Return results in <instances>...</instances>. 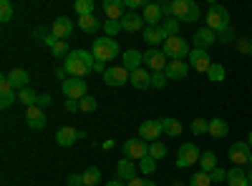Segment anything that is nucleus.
I'll list each match as a JSON object with an SVG mask.
<instances>
[{
	"label": "nucleus",
	"instance_id": "nucleus-1",
	"mask_svg": "<svg viewBox=\"0 0 252 186\" xmlns=\"http://www.w3.org/2000/svg\"><path fill=\"white\" fill-rule=\"evenodd\" d=\"M96 66V58L94 53L89 51H71V55L63 60V68L68 71L71 78H83V76H89Z\"/></svg>",
	"mask_w": 252,
	"mask_h": 186
},
{
	"label": "nucleus",
	"instance_id": "nucleus-2",
	"mask_svg": "<svg viewBox=\"0 0 252 186\" xmlns=\"http://www.w3.org/2000/svg\"><path fill=\"white\" fill-rule=\"evenodd\" d=\"M91 53H94L96 60H103V63H106V60H116V55H119V40H114L109 35L96 38L94 46H91Z\"/></svg>",
	"mask_w": 252,
	"mask_h": 186
},
{
	"label": "nucleus",
	"instance_id": "nucleus-3",
	"mask_svg": "<svg viewBox=\"0 0 252 186\" xmlns=\"http://www.w3.org/2000/svg\"><path fill=\"white\" fill-rule=\"evenodd\" d=\"M161 51L166 53V58L169 60H184L189 58V53H192V48H189V40H184L182 35H174V38H166Z\"/></svg>",
	"mask_w": 252,
	"mask_h": 186
},
{
	"label": "nucleus",
	"instance_id": "nucleus-4",
	"mask_svg": "<svg viewBox=\"0 0 252 186\" xmlns=\"http://www.w3.org/2000/svg\"><path fill=\"white\" fill-rule=\"evenodd\" d=\"M172 15L177 20H182V23H194V20H199V5L194 0H174Z\"/></svg>",
	"mask_w": 252,
	"mask_h": 186
},
{
	"label": "nucleus",
	"instance_id": "nucleus-5",
	"mask_svg": "<svg viewBox=\"0 0 252 186\" xmlns=\"http://www.w3.org/2000/svg\"><path fill=\"white\" fill-rule=\"evenodd\" d=\"M207 28L215 30L217 35L224 33L229 28V10L222 8V5H209V13H207Z\"/></svg>",
	"mask_w": 252,
	"mask_h": 186
},
{
	"label": "nucleus",
	"instance_id": "nucleus-6",
	"mask_svg": "<svg viewBox=\"0 0 252 186\" xmlns=\"http://www.w3.org/2000/svg\"><path fill=\"white\" fill-rule=\"evenodd\" d=\"M144 156H149V143H146L144 138H129L124 143V159L141 161Z\"/></svg>",
	"mask_w": 252,
	"mask_h": 186
},
{
	"label": "nucleus",
	"instance_id": "nucleus-7",
	"mask_svg": "<svg viewBox=\"0 0 252 186\" xmlns=\"http://www.w3.org/2000/svg\"><path fill=\"white\" fill-rule=\"evenodd\" d=\"M199 159H202V151L194 146V143H182L179 154H177V166L187 169V166H192V163H197Z\"/></svg>",
	"mask_w": 252,
	"mask_h": 186
},
{
	"label": "nucleus",
	"instance_id": "nucleus-8",
	"mask_svg": "<svg viewBox=\"0 0 252 186\" xmlns=\"http://www.w3.org/2000/svg\"><path fill=\"white\" fill-rule=\"evenodd\" d=\"M61 91H63V96H66L68 101H81V98L89 96L86 93V80L83 78H68L66 83L61 86Z\"/></svg>",
	"mask_w": 252,
	"mask_h": 186
},
{
	"label": "nucleus",
	"instance_id": "nucleus-9",
	"mask_svg": "<svg viewBox=\"0 0 252 186\" xmlns=\"http://www.w3.org/2000/svg\"><path fill=\"white\" fill-rule=\"evenodd\" d=\"M129 78H131V73L124 66H111V68H106V73H103V83H106L109 88H119L124 83H129Z\"/></svg>",
	"mask_w": 252,
	"mask_h": 186
},
{
	"label": "nucleus",
	"instance_id": "nucleus-10",
	"mask_svg": "<svg viewBox=\"0 0 252 186\" xmlns=\"http://www.w3.org/2000/svg\"><path fill=\"white\" fill-rule=\"evenodd\" d=\"M209 66H212L209 53L204 48H192V53H189V68H194L197 73H207Z\"/></svg>",
	"mask_w": 252,
	"mask_h": 186
},
{
	"label": "nucleus",
	"instance_id": "nucleus-11",
	"mask_svg": "<svg viewBox=\"0 0 252 186\" xmlns=\"http://www.w3.org/2000/svg\"><path fill=\"white\" fill-rule=\"evenodd\" d=\"M250 154H252V149H250L247 141H237V143H232V146H229V161H232L235 166L250 163Z\"/></svg>",
	"mask_w": 252,
	"mask_h": 186
},
{
	"label": "nucleus",
	"instance_id": "nucleus-12",
	"mask_svg": "<svg viewBox=\"0 0 252 186\" xmlns=\"http://www.w3.org/2000/svg\"><path fill=\"white\" fill-rule=\"evenodd\" d=\"M144 63L152 68V73H157V71H164V68H166L169 58H166V53H164V51L152 48V51H146V53H144Z\"/></svg>",
	"mask_w": 252,
	"mask_h": 186
},
{
	"label": "nucleus",
	"instance_id": "nucleus-13",
	"mask_svg": "<svg viewBox=\"0 0 252 186\" xmlns=\"http://www.w3.org/2000/svg\"><path fill=\"white\" fill-rule=\"evenodd\" d=\"M161 133H164L161 121H144L141 126H139V138H144L146 143L159 141V136H161Z\"/></svg>",
	"mask_w": 252,
	"mask_h": 186
},
{
	"label": "nucleus",
	"instance_id": "nucleus-14",
	"mask_svg": "<svg viewBox=\"0 0 252 186\" xmlns=\"http://www.w3.org/2000/svg\"><path fill=\"white\" fill-rule=\"evenodd\" d=\"M51 35H56L58 40H68L73 35V23L66 18V15H58L51 26Z\"/></svg>",
	"mask_w": 252,
	"mask_h": 186
},
{
	"label": "nucleus",
	"instance_id": "nucleus-15",
	"mask_svg": "<svg viewBox=\"0 0 252 186\" xmlns=\"http://www.w3.org/2000/svg\"><path fill=\"white\" fill-rule=\"evenodd\" d=\"M141 63H144V53L141 51H124L121 53V66L129 71V73H134V71H139L141 68Z\"/></svg>",
	"mask_w": 252,
	"mask_h": 186
},
{
	"label": "nucleus",
	"instance_id": "nucleus-16",
	"mask_svg": "<svg viewBox=\"0 0 252 186\" xmlns=\"http://www.w3.org/2000/svg\"><path fill=\"white\" fill-rule=\"evenodd\" d=\"M26 121H28V126L35 129V131L46 129V123H48V118H46V113H43V108H40V106L26 108Z\"/></svg>",
	"mask_w": 252,
	"mask_h": 186
},
{
	"label": "nucleus",
	"instance_id": "nucleus-17",
	"mask_svg": "<svg viewBox=\"0 0 252 186\" xmlns=\"http://www.w3.org/2000/svg\"><path fill=\"white\" fill-rule=\"evenodd\" d=\"M164 73H166L169 80H182L189 73V63H187V60H169L166 68H164Z\"/></svg>",
	"mask_w": 252,
	"mask_h": 186
},
{
	"label": "nucleus",
	"instance_id": "nucleus-18",
	"mask_svg": "<svg viewBox=\"0 0 252 186\" xmlns=\"http://www.w3.org/2000/svg\"><path fill=\"white\" fill-rule=\"evenodd\" d=\"M141 18H144L146 28H157V23H159V20L164 18V13H161L159 3H146V8H144ZM161 23H164V20H161Z\"/></svg>",
	"mask_w": 252,
	"mask_h": 186
},
{
	"label": "nucleus",
	"instance_id": "nucleus-19",
	"mask_svg": "<svg viewBox=\"0 0 252 186\" xmlns=\"http://www.w3.org/2000/svg\"><path fill=\"white\" fill-rule=\"evenodd\" d=\"M192 40H194V48H204V51H207L209 46H215V43H217V33H215V30H209V28L204 26V28H199V30L194 33Z\"/></svg>",
	"mask_w": 252,
	"mask_h": 186
},
{
	"label": "nucleus",
	"instance_id": "nucleus-20",
	"mask_svg": "<svg viewBox=\"0 0 252 186\" xmlns=\"http://www.w3.org/2000/svg\"><path fill=\"white\" fill-rule=\"evenodd\" d=\"M121 28L126 30V33H144V28H146V23H144V18L141 15H136V13H126L124 18H121Z\"/></svg>",
	"mask_w": 252,
	"mask_h": 186
},
{
	"label": "nucleus",
	"instance_id": "nucleus-21",
	"mask_svg": "<svg viewBox=\"0 0 252 186\" xmlns=\"http://www.w3.org/2000/svg\"><path fill=\"white\" fill-rule=\"evenodd\" d=\"M116 179H119V181H131V179H136V166H134L131 159H121V161L116 163Z\"/></svg>",
	"mask_w": 252,
	"mask_h": 186
},
{
	"label": "nucleus",
	"instance_id": "nucleus-22",
	"mask_svg": "<svg viewBox=\"0 0 252 186\" xmlns=\"http://www.w3.org/2000/svg\"><path fill=\"white\" fill-rule=\"evenodd\" d=\"M129 83H131L136 91H146V88H152V73H149V71H144V68H139V71H134V73H131Z\"/></svg>",
	"mask_w": 252,
	"mask_h": 186
},
{
	"label": "nucleus",
	"instance_id": "nucleus-23",
	"mask_svg": "<svg viewBox=\"0 0 252 186\" xmlns=\"http://www.w3.org/2000/svg\"><path fill=\"white\" fill-rule=\"evenodd\" d=\"M76 138H78V131L71 129V126H61V129L56 131V141H58V146H63V149L73 146Z\"/></svg>",
	"mask_w": 252,
	"mask_h": 186
},
{
	"label": "nucleus",
	"instance_id": "nucleus-24",
	"mask_svg": "<svg viewBox=\"0 0 252 186\" xmlns=\"http://www.w3.org/2000/svg\"><path fill=\"white\" fill-rule=\"evenodd\" d=\"M8 78H10V83L18 88V91H23V88H28V80H31V73L26 71V68H13L10 73H8Z\"/></svg>",
	"mask_w": 252,
	"mask_h": 186
},
{
	"label": "nucleus",
	"instance_id": "nucleus-25",
	"mask_svg": "<svg viewBox=\"0 0 252 186\" xmlns=\"http://www.w3.org/2000/svg\"><path fill=\"white\" fill-rule=\"evenodd\" d=\"M124 0H106V3H103V13L109 15V20H121L126 13H124Z\"/></svg>",
	"mask_w": 252,
	"mask_h": 186
},
{
	"label": "nucleus",
	"instance_id": "nucleus-26",
	"mask_svg": "<svg viewBox=\"0 0 252 186\" xmlns=\"http://www.w3.org/2000/svg\"><path fill=\"white\" fill-rule=\"evenodd\" d=\"M207 133L215 136V138H224L229 133V123L224 118H212V121H209V131Z\"/></svg>",
	"mask_w": 252,
	"mask_h": 186
},
{
	"label": "nucleus",
	"instance_id": "nucleus-27",
	"mask_svg": "<svg viewBox=\"0 0 252 186\" xmlns=\"http://www.w3.org/2000/svg\"><path fill=\"white\" fill-rule=\"evenodd\" d=\"M227 184L229 186H250V179H247V174L240 166H232L227 171Z\"/></svg>",
	"mask_w": 252,
	"mask_h": 186
},
{
	"label": "nucleus",
	"instance_id": "nucleus-28",
	"mask_svg": "<svg viewBox=\"0 0 252 186\" xmlns=\"http://www.w3.org/2000/svg\"><path fill=\"white\" fill-rule=\"evenodd\" d=\"M161 121V129H164V133L166 136H182V131H184V126L177 121V118H172V116H166V118H159Z\"/></svg>",
	"mask_w": 252,
	"mask_h": 186
},
{
	"label": "nucleus",
	"instance_id": "nucleus-29",
	"mask_svg": "<svg viewBox=\"0 0 252 186\" xmlns=\"http://www.w3.org/2000/svg\"><path fill=\"white\" fill-rule=\"evenodd\" d=\"M78 28L83 33H96L101 28V20L96 15H83V18H78Z\"/></svg>",
	"mask_w": 252,
	"mask_h": 186
},
{
	"label": "nucleus",
	"instance_id": "nucleus-30",
	"mask_svg": "<svg viewBox=\"0 0 252 186\" xmlns=\"http://www.w3.org/2000/svg\"><path fill=\"white\" fill-rule=\"evenodd\" d=\"M164 33H161V28L157 26V28H144V43H149V46H157V43H161L164 46Z\"/></svg>",
	"mask_w": 252,
	"mask_h": 186
},
{
	"label": "nucleus",
	"instance_id": "nucleus-31",
	"mask_svg": "<svg viewBox=\"0 0 252 186\" xmlns=\"http://www.w3.org/2000/svg\"><path fill=\"white\" fill-rule=\"evenodd\" d=\"M215 169H217V159H215V154H212V151H202V159H199V171L212 174Z\"/></svg>",
	"mask_w": 252,
	"mask_h": 186
},
{
	"label": "nucleus",
	"instance_id": "nucleus-32",
	"mask_svg": "<svg viewBox=\"0 0 252 186\" xmlns=\"http://www.w3.org/2000/svg\"><path fill=\"white\" fill-rule=\"evenodd\" d=\"M73 10H76L78 18H83V15H94L96 3H94V0H76V3H73Z\"/></svg>",
	"mask_w": 252,
	"mask_h": 186
},
{
	"label": "nucleus",
	"instance_id": "nucleus-33",
	"mask_svg": "<svg viewBox=\"0 0 252 186\" xmlns=\"http://www.w3.org/2000/svg\"><path fill=\"white\" fill-rule=\"evenodd\" d=\"M159 28H161L164 38H174V35H179V20L177 18H166Z\"/></svg>",
	"mask_w": 252,
	"mask_h": 186
},
{
	"label": "nucleus",
	"instance_id": "nucleus-34",
	"mask_svg": "<svg viewBox=\"0 0 252 186\" xmlns=\"http://www.w3.org/2000/svg\"><path fill=\"white\" fill-rule=\"evenodd\" d=\"M18 103H23L26 108H31V106H38V96H35V91H31V88L18 91Z\"/></svg>",
	"mask_w": 252,
	"mask_h": 186
},
{
	"label": "nucleus",
	"instance_id": "nucleus-35",
	"mask_svg": "<svg viewBox=\"0 0 252 186\" xmlns=\"http://www.w3.org/2000/svg\"><path fill=\"white\" fill-rule=\"evenodd\" d=\"M207 78L212 80V83H222V80L227 78V71H224V66H220V63H212V66H209V71H207Z\"/></svg>",
	"mask_w": 252,
	"mask_h": 186
},
{
	"label": "nucleus",
	"instance_id": "nucleus-36",
	"mask_svg": "<svg viewBox=\"0 0 252 186\" xmlns=\"http://www.w3.org/2000/svg\"><path fill=\"white\" fill-rule=\"evenodd\" d=\"M51 53H53L58 60H61V58L66 60V58L71 55V51H68V40H56V43H53V48H51Z\"/></svg>",
	"mask_w": 252,
	"mask_h": 186
},
{
	"label": "nucleus",
	"instance_id": "nucleus-37",
	"mask_svg": "<svg viewBox=\"0 0 252 186\" xmlns=\"http://www.w3.org/2000/svg\"><path fill=\"white\" fill-rule=\"evenodd\" d=\"M81 176H83V184H86V186H96V184L101 181V171H98L96 166L86 169V171H83Z\"/></svg>",
	"mask_w": 252,
	"mask_h": 186
},
{
	"label": "nucleus",
	"instance_id": "nucleus-38",
	"mask_svg": "<svg viewBox=\"0 0 252 186\" xmlns=\"http://www.w3.org/2000/svg\"><path fill=\"white\" fill-rule=\"evenodd\" d=\"M96 108H98V101L94 96H86V98L78 101V111H83V113H94Z\"/></svg>",
	"mask_w": 252,
	"mask_h": 186
},
{
	"label": "nucleus",
	"instance_id": "nucleus-39",
	"mask_svg": "<svg viewBox=\"0 0 252 186\" xmlns=\"http://www.w3.org/2000/svg\"><path fill=\"white\" fill-rule=\"evenodd\" d=\"M10 20H13V3L0 0V23H10Z\"/></svg>",
	"mask_w": 252,
	"mask_h": 186
},
{
	"label": "nucleus",
	"instance_id": "nucleus-40",
	"mask_svg": "<svg viewBox=\"0 0 252 186\" xmlns=\"http://www.w3.org/2000/svg\"><path fill=\"white\" fill-rule=\"evenodd\" d=\"M189 186H212V176L204 174V171H197L192 179H189Z\"/></svg>",
	"mask_w": 252,
	"mask_h": 186
},
{
	"label": "nucleus",
	"instance_id": "nucleus-41",
	"mask_svg": "<svg viewBox=\"0 0 252 186\" xmlns=\"http://www.w3.org/2000/svg\"><path fill=\"white\" fill-rule=\"evenodd\" d=\"M149 156H152L154 161L164 159V156H166V146H164L161 141H154V143H149Z\"/></svg>",
	"mask_w": 252,
	"mask_h": 186
},
{
	"label": "nucleus",
	"instance_id": "nucleus-42",
	"mask_svg": "<svg viewBox=\"0 0 252 186\" xmlns=\"http://www.w3.org/2000/svg\"><path fill=\"white\" fill-rule=\"evenodd\" d=\"M189 129H192V133H194V136H202V133H207V131H209V121H204V118H194Z\"/></svg>",
	"mask_w": 252,
	"mask_h": 186
},
{
	"label": "nucleus",
	"instance_id": "nucleus-43",
	"mask_svg": "<svg viewBox=\"0 0 252 186\" xmlns=\"http://www.w3.org/2000/svg\"><path fill=\"white\" fill-rule=\"evenodd\" d=\"M139 169H141V174H144V176H149V174L157 169V161H154L152 156H144V159L139 161Z\"/></svg>",
	"mask_w": 252,
	"mask_h": 186
},
{
	"label": "nucleus",
	"instance_id": "nucleus-44",
	"mask_svg": "<svg viewBox=\"0 0 252 186\" xmlns=\"http://www.w3.org/2000/svg\"><path fill=\"white\" fill-rule=\"evenodd\" d=\"M166 83H169V78H166V73L164 71H157V73H152V88H164Z\"/></svg>",
	"mask_w": 252,
	"mask_h": 186
},
{
	"label": "nucleus",
	"instance_id": "nucleus-45",
	"mask_svg": "<svg viewBox=\"0 0 252 186\" xmlns=\"http://www.w3.org/2000/svg\"><path fill=\"white\" fill-rule=\"evenodd\" d=\"M103 30H106L109 38H114L119 30H124V28H121V20H106V23H103Z\"/></svg>",
	"mask_w": 252,
	"mask_h": 186
},
{
	"label": "nucleus",
	"instance_id": "nucleus-46",
	"mask_svg": "<svg viewBox=\"0 0 252 186\" xmlns=\"http://www.w3.org/2000/svg\"><path fill=\"white\" fill-rule=\"evenodd\" d=\"M237 51L245 55H252V38H240L237 40Z\"/></svg>",
	"mask_w": 252,
	"mask_h": 186
},
{
	"label": "nucleus",
	"instance_id": "nucleus-47",
	"mask_svg": "<svg viewBox=\"0 0 252 186\" xmlns=\"http://www.w3.org/2000/svg\"><path fill=\"white\" fill-rule=\"evenodd\" d=\"M232 40H237V38H235V30H232V28H227L224 33H220V35H217V43H222V46L232 43Z\"/></svg>",
	"mask_w": 252,
	"mask_h": 186
},
{
	"label": "nucleus",
	"instance_id": "nucleus-48",
	"mask_svg": "<svg viewBox=\"0 0 252 186\" xmlns=\"http://www.w3.org/2000/svg\"><path fill=\"white\" fill-rule=\"evenodd\" d=\"M5 93H15V86L10 83V78H8V76L0 78V96H5Z\"/></svg>",
	"mask_w": 252,
	"mask_h": 186
},
{
	"label": "nucleus",
	"instance_id": "nucleus-49",
	"mask_svg": "<svg viewBox=\"0 0 252 186\" xmlns=\"http://www.w3.org/2000/svg\"><path fill=\"white\" fill-rule=\"evenodd\" d=\"M15 101H18V93H5V96H0V108H10Z\"/></svg>",
	"mask_w": 252,
	"mask_h": 186
},
{
	"label": "nucleus",
	"instance_id": "nucleus-50",
	"mask_svg": "<svg viewBox=\"0 0 252 186\" xmlns=\"http://www.w3.org/2000/svg\"><path fill=\"white\" fill-rule=\"evenodd\" d=\"M126 186H157V184H154V181H149V179L136 176V179H131V181H126Z\"/></svg>",
	"mask_w": 252,
	"mask_h": 186
},
{
	"label": "nucleus",
	"instance_id": "nucleus-51",
	"mask_svg": "<svg viewBox=\"0 0 252 186\" xmlns=\"http://www.w3.org/2000/svg\"><path fill=\"white\" fill-rule=\"evenodd\" d=\"M209 176H212V181H227V171H224V169H220V166H217L212 174H209Z\"/></svg>",
	"mask_w": 252,
	"mask_h": 186
},
{
	"label": "nucleus",
	"instance_id": "nucleus-52",
	"mask_svg": "<svg viewBox=\"0 0 252 186\" xmlns=\"http://www.w3.org/2000/svg\"><path fill=\"white\" fill-rule=\"evenodd\" d=\"M124 5H126V8H131V10H136V8H146L144 0H124Z\"/></svg>",
	"mask_w": 252,
	"mask_h": 186
},
{
	"label": "nucleus",
	"instance_id": "nucleus-53",
	"mask_svg": "<svg viewBox=\"0 0 252 186\" xmlns=\"http://www.w3.org/2000/svg\"><path fill=\"white\" fill-rule=\"evenodd\" d=\"M68 186H86V184H83V176L81 174H71L68 176Z\"/></svg>",
	"mask_w": 252,
	"mask_h": 186
},
{
	"label": "nucleus",
	"instance_id": "nucleus-54",
	"mask_svg": "<svg viewBox=\"0 0 252 186\" xmlns=\"http://www.w3.org/2000/svg\"><path fill=\"white\" fill-rule=\"evenodd\" d=\"M38 106H40V108H48V106H51V96H48V93H40V96H38Z\"/></svg>",
	"mask_w": 252,
	"mask_h": 186
},
{
	"label": "nucleus",
	"instance_id": "nucleus-55",
	"mask_svg": "<svg viewBox=\"0 0 252 186\" xmlns=\"http://www.w3.org/2000/svg\"><path fill=\"white\" fill-rule=\"evenodd\" d=\"M56 78H61V80H63V83H66V80H68L71 76H68V71H66V68H63V66H58V68H56Z\"/></svg>",
	"mask_w": 252,
	"mask_h": 186
},
{
	"label": "nucleus",
	"instance_id": "nucleus-56",
	"mask_svg": "<svg viewBox=\"0 0 252 186\" xmlns=\"http://www.w3.org/2000/svg\"><path fill=\"white\" fill-rule=\"evenodd\" d=\"M159 8H161V13H164V15L174 18V15H172V3H159Z\"/></svg>",
	"mask_w": 252,
	"mask_h": 186
},
{
	"label": "nucleus",
	"instance_id": "nucleus-57",
	"mask_svg": "<svg viewBox=\"0 0 252 186\" xmlns=\"http://www.w3.org/2000/svg\"><path fill=\"white\" fill-rule=\"evenodd\" d=\"M35 38H38V40H43V43H46V38H48L46 28H35Z\"/></svg>",
	"mask_w": 252,
	"mask_h": 186
},
{
	"label": "nucleus",
	"instance_id": "nucleus-58",
	"mask_svg": "<svg viewBox=\"0 0 252 186\" xmlns=\"http://www.w3.org/2000/svg\"><path fill=\"white\" fill-rule=\"evenodd\" d=\"M66 111H78V101H66Z\"/></svg>",
	"mask_w": 252,
	"mask_h": 186
},
{
	"label": "nucleus",
	"instance_id": "nucleus-59",
	"mask_svg": "<svg viewBox=\"0 0 252 186\" xmlns=\"http://www.w3.org/2000/svg\"><path fill=\"white\" fill-rule=\"evenodd\" d=\"M106 186H126V184H124V181H119V179H114V181H109Z\"/></svg>",
	"mask_w": 252,
	"mask_h": 186
},
{
	"label": "nucleus",
	"instance_id": "nucleus-60",
	"mask_svg": "<svg viewBox=\"0 0 252 186\" xmlns=\"http://www.w3.org/2000/svg\"><path fill=\"white\" fill-rule=\"evenodd\" d=\"M247 143H250V149H252V131H250V136H247Z\"/></svg>",
	"mask_w": 252,
	"mask_h": 186
},
{
	"label": "nucleus",
	"instance_id": "nucleus-61",
	"mask_svg": "<svg viewBox=\"0 0 252 186\" xmlns=\"http://www.w3.org/2000/svg\"><path fill=\"white\" fill-rule=\"evenodd\" d=\"M247 179H250V186H252V171H250V174H247Z\"/></svg>",
	"mask_w": 252,
	"mask_h": 186
},
{
	"label": "nucleus",
	"instance_id": "nucleus-62",
	"mask_svg": "<svg viewBox=\"0 0 252 186\" xmlns=\"http://www.w3.org/2000/svg\"><path fill=\"white\" fill-rule=\"evenodd\" d=\"M250 166H252V154H250Z\"/></svg>",
	"mask_w": 252,
	"mask_h": 186
}]
</instances>
